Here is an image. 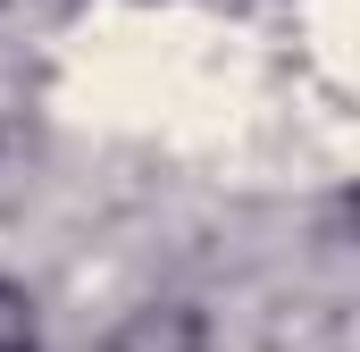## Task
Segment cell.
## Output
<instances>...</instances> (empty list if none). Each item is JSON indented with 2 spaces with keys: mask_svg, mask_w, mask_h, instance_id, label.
Wrapping results in <instances>:
<instances>
[{
  "mask_svg": "<svg viewBox=\"0 0 360 352\" xmlns=\"http://www.w3.org/2000/svg\"><path fill=\"white\" fill-rule=\"evenodd\" d=\"M0 352H42V310L17 277H0Z\"/></svg>",
  "mask_w": 360,
  "mask_h": 352,
  "instance_id": "obj_2",
  "label": "cell"
},
{
  "mask_svg": "<svg viewBox=\"0 0 360 352\" xmlns=\"http://www.w3.org/2000/svg\"><path fill=\"white\" fill-rule=\"evenodd\" d=\"M109 352H210V327H201L193 302H143V310L117 319Z\"/></svg>",
  "mask_w": 360,
  "mask_h": 352,
  "instance_id": "obj_1",
  "label": "cell"
}]
</instances>
